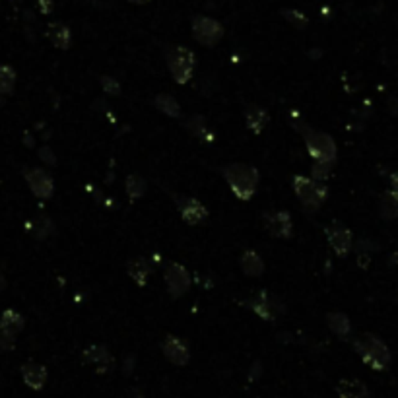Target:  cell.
Masks as SVG:
<instances>
[{
	"mask_svg": "<svg viewBox=\"0 0 398 398\" xmlns=\"http://www.w3.org/2000/svg\"><path fill=\"white\" fill-rule=\"evenodd\" d=\"M163 282L167 286V293L171 300H179L185 293H189L191 286H193V278L191 272L185 269L179 262H167L163 269Z\"/></svg>",
	"mask_w": 398,
	"mask_h": 398,
	"instance_id": "6",
	"label": "cell"
},
{
	"mask_svg": "<svg viewBox=\"0 0 398 398\" xmlns=\"http://www.w3.org/2000/svg\"><path fill=\"white\" fill-rule=\"evenodd\" d=\"M185 127L187 130L193 134L194 138H200V140L205 142H214L216 140V134L210 130V127L206 125V118L205 117H198V115H194L191 117L187 123H185Z\"/></svg>",
	"mask_w": 398,
	"mask_h": 398,
	"instance_id": "23",
	"label": "cell"
},
{
	"mask_svg": "<svg viewBox=\"0 0 398 398\" xmlns=\"http://www.w3.org/2000/svg\"><path fill=\"white\" fill-rule=\"evenodd\" d=\"M222 175L226 179L227 187L231 189V193L235 194V198L243 202H249L255 196L260 183V173L251 163H227L222 167Z\"/></svg>",
	"mask_w": 398,
	"mask_h": 398,
	"instance_id": "1",
	"label": "cell"
},
{
	"mask_svg": "<svg viewBox=\"0 0 398 398\" xmlns=\"http://www.w3.org/2000/svg\"><path fill=\"white\" fill-rule=\"evenodd\" d=\"M245 305H247V309H251L257 317H260L266 323H274L282 315V311H284L280 300L266 290H260L257 295L249 297Z\"/></svg>",
	"mask_w": 398,
	"mask_h": 398,
	"instance_id": "7",
	"label": "cell"
},
{
	"mask_svg": "<svg viewBox=\"0 0 398 398\" xmlns=\"http://www.w3.org/2000/svg\"><path fill=\"white\" fill-rule=\"evenodd\" d=\"M379 214L385 220L398 218V196L390 189H388L387 193L381 194V198H379Z\"/></svg>",
	"mask_w": 398,
	"mask_h": 398,
	"instance_id": "27",
	"label": "cell"
},
{
	"mask_svg": "<svg viewBox=\"0 0 398 398\" xmlns=\"http://www.w3.org/2000/svg\"><path fill=\"white\" fill-rule=\"evenodd\" d=\"M336 395L340 398H371V392L364 381L344 377L336 385Z\"/></svg>",
	"mask_w": 398,
	"mask_h": 398,
	"instance_id": "18",
	"label": "cell"
},
{
	"mask_svg": "<svg viewBox=\"0 0 398 398\" xmlns=\"http://www.w3.org/2000/svg\"><path fill=\"white\" fill-rule=\"evenodd\" d=\"M127 274H129L130 280L134 282L138 288H146L151 276L150 260L144 257L130 258L129 262H127Z\"/></svg>",
	"mask_w": 398,
	"mask_h": 398,
	"instance_id": "16",
	"label": "cell"
},
{
	"mask_svg": "<svg viewBox=\"0 0 398 398\" xmlns=\"http://www.w3.org/2000/svg\"><path fill=\"white\" fill-rule=\"evenodd\" d=\"M23 326H25V319H23L18 311L6 309V311L0 315V328L6 331V333H12L18 336V334L23 331Z\"/></svg>",
	"mask_w": 398,
	"mask_h": 398,
	"instance_id": "26",
	"label": "cell"
},
{
	"mask_svg": "<svg viewBox=\"0 0 398 398\" xmlns=\"http://www.w3.org/2000/svg\"><path fill=\"white\" fill-rule=\"evenodd\" d=\"M132 4H146V2H150V0H130Z\"/></svg>",
	"mask_w": 398,
	"mask_h": 398,
	"instance_id": "38",
	"label": "cell"
},
{
	"mask_svg": "<svg viewBox=\"0 0 398 398\" xmlns=\"http://www.w3.org/2000/svg\"><path fill=\"white\" fill-rule=\"evenodd\" d=\"M101 87H103V92L109 94V96H118L121 94V84H118L117 78H113V76H101Z\"/></svg>",
	"mask_w": 398,
	"mask_h": 398,
	"instance_id": "30",
	"label": "cell"
},
{
	"mask_svg": "<svg viewBox=\"0 0 398 398\" xmlns=\"http://www.w3.org/2000/svg\"><path fill=\"white\" fill-rule=\"evenodd\" d=\"M82 359L86 366H92L99 375H107L115 369V357L105 346L92 344L82 352Z\"/></svg>",
	"mask_w": 398,
	"mask_h": 398,
	"instance_id": "10",
	"label": "cell"
},
{
	"mask_svg": "<svg viewBox=\"0 0 398 398\" xmlns=\"http://www.w3.org/2000/svg\"><path fill=\"white\" fill-rule=\"evenodd\" d=\"M154 105H156L158 111H162L163 115H167V117H181V105H179V101L173 96H169V94H165V92L154 97Z\"/></svg>",
	"mask_w": 398,
	"mask_h": 398,
	"instance_id": "24",
	"label": "cell"
},
{
	"mask_svg": "<svg viewBox=\"0 0 398 398\" xmlns=\"http://www.w3.org/2000/svg\"><path fill=\"white\" fill-rule=\"evenodd\" d=\"M47 37L53 43L54 49L68 51L72 47V33L68 30V25L63 22H53L47 25Z\"/></svg>",
	"mask_w": 398,
	"mask_h": 398,
	"instance_id": "19",
	"label": "cell"
},
{
	"mask_svg": "<svg viewBox=\"0 0 398 398\" xmlns=\"http://www.w3.org/2000/svg\"><path fill=\"white\" fill-rule=\"evenodd\" d=\"M390 191L398 196V171L390 173Z\"/></svg>",
	"mask_w": 398,
	"mask_h": 398,
	"instance_id": "35",
	"label": "cell"
},
{
	"mask_svg": "<svg viewBox=\"0 0 398 398\" xmlns=\"http://www.w3.org/2000/svg\"><path fill=\"white\" fill-rule=\"evenodd\" d=\"M25 177V183L30 187V191L33 193L35 198H41V200H49L54 194V181L49 173L41 169V167H33L23 173Z\"/></svg>",
	"mask_w": 398,
	"mask_h": 398,
	"instance_id": "11",
	"label": "cell"
},
{
	"mask_svg": "<svg viewBox=\"0 0 398 398\" xmlns=\"http://www.w3.org/2000/svg\"><path fill=\"white\" fill-rule=\"evenodd\" d=\"M37 6L41 14H51L53 12V0H37Z\"/></svg>",
	"mask_w": 398,
	"mask_h": 398,
	"instance_id": "34",
	"label": "cell"
},
{
	"mask_svg": "<svg viewBox=\"0 0 398 398\" xmlns=\"http://www.w3.org/2000/svg\"><path fill=\"white\" fill-rule=\"evenodd\" d=\"M324 233H326V241H328V245H331L336 257L346 258L352 253V249H354V233L342 222H338V220L331 222L328 226L324 227Z\"/></svg>",
	"mask_w": 398,
	"mask_h": 398,
	"instance_id": "8",
	"label": "cell"
},
{
	"mask_svg": "<svg viewBox=\"0 0 398 398\" xmlns=\"http://www.w3.org/2000/svg\"><path fill=\"white\" fill-rule=\"evenodd\" d=\"M354 350L355 354L362 357V362L367 367H371L373 371H385L390 367V362H392L390 350L377 334H359L354 340Z\"/></svg>",
	"mask_w": 398,
	"mask_h": 398,
	"instance_id": "2",
	"label": "cell"
},
{
	"mask_svg": "<svg viewBox=\"0 0 398 398\" xmlns=\"http://www.w3.org/2000/svg\"><path fill=\"white\" fill-rule=\"evenodd\" d=\"M291 189L297 196L300 205L307 210V212H317L326 200V187L321 181L307 177V175H293L291 179Z\"/></svg>",
	"mask_w": 398,
	"mask_h": 398,
	"instance_id": "4",
	"label": "cell"
},
{
	"mask_svg": "<svg viewBox=\"0 0 398 398\" xmlns=\"http://www.w3.org/2000/svg\"><path fill=\"white\" fill-rule=\"evenodd\" d=\"M295 129L300 130L303 142H305V148H307V154L311 156V160L336 163L338 148H336V142H334V138L328 132L313 129V127L305 125V123H295Z\"/></svg>",
	"mask_w": 398,
	"mask_h": 398,
	"instance_id": "3",
	"label": "cell"
},
{
	"mask_svg": "<svg viewBox=\"0 0 398 398\" xmlns=\"http://www.w3.org/2000/svg\"><path fill=\"white\" fill-rule=\"evenodd\" d=\"M162 354L169 364L177 367H183L191 362V350H189L187 342L181 340L179 336H173V334L163 338Z\"/></svg>",
	"mask_w": 398,
	"mask_h": 398,
	"instance_id": "13",
	"label": "cell"
},
{
	"mask_svg": "<svg viewBox=\"0 0 398 398\" xmlns=\"http://www.w3.org/2000/svg\"><path fill=\"white\" fill-rule=\"evenodd\" d=\"M167 68H169V74H171L173 80L179 86H185L187 82H191V78L194 74L196 56L187 47H179V45L171 47L169 53H167Z\"/></svg>",
	"mask_w": 398,
	"mask_h": 398,
	"instance_id": "5",
	"label": "cell"
},
{
	"mask_svg": "<svg viewBox=\"0 0 398 398\" xmlns=\"http://www.w3.org/2000/svg\"><path fill=\"white\" fill-rule=\"evenodd\" d=\"M25 229H28V233H30V235H33L35 239H39V241H43V239H47V237L53 233L54 226L49 216L37 214V216H33L32 220H28Z\"/></svg>",
	"mask_w": 398,
	"mask_h": 398,
	"instance_id": "21",
	"label": "cell"
},
{
	"mask_svg": "<svg viewBox=\"0 0 398 398\" xmlns=\"http://www.w3.org/2000/svg\"><path fill=\"white\" fill-rule=\"evenodd\" d=\"M175 202H177V210L181 214V220L189 226H198L208 218V208L193 196H177Z\"/></svg>",
	"mask_w": 398,
	"mask_h": 398,
	"instance_id": "12",
	"label": "cell"
},
{
	"mask_svg": "<svg viewBox=\"0 0 398 398\" xmlns=\"http://www.w3.org/2000/svg\"><path fill=\"white\" fill-rule=\"evenodd\" d=\"M20 373H22L23 383L32 390H41L47 383V367L37 364V362H25L22 367H20Z\"/></svg>",
	"mask_w": 398,
	"mask_h": 398,
	"instance_id": "15",
	"label": "cell"
},
{
	"mask_svg": "<svg viewBox=\"0 0 398 398\" xmlns=\"http://www.w3.org/2000/svg\"><path fill=\"white\" fill-rule=\"evenodd\" d=\"M334 163L331 162H321V160H313V167H311V177L317 179V181H326L333 173Z\"/></svg>",
	"mask_w": 398,
	"mask_h": 398,
	"instance_id": "29",
	"label": "cell"
},
{
	"mask_svg": "<svg viewBox=\"0 0 398 398\" xmlns=\"http://www.w3.org/2000/svg\"><path fill=\"white\" fill-rule=\"evenodd\" d=\"M264 227L272 237L290 239L293 235V220L288 210H274L264 216Z\"/></svg>",
	"mask_w": 398,
	"mask_h": 398,
	"instance_id": "14",
	"label": "cell"
},
{
	"mask_svg": "<svg viewBox=\"0 0 398 398\" xmlns=\"http://www.w3.org/2000/svg\"><path fill=\"white\" fill-rule=\"evenodd\" d=\"M388 103H390V105H388V107H390V111H392L395 115H398V97H392Z\"/></svg>",
	"mask_w": 398,
	"mask_h": 398,
	"instance_id": "36",
	"label": "cell"
},
{
	"mask_svg": "<svg viewBox=\"0 0 398 398\" xmlns=\"http://www.w3.org/2000/svg\"><path fill=\"white\" fill-rule=\"evenodd\" d=\"M14 348H16V334L6 333V331L0 328V350L10 352Z\"/></svg>",
	"mask_w": 398,
	"mask_h": 398,
	"instance_id": "32",
	"label": "cell"
},
{
	"mask_svg": "<svg viewBox=\"0 0 398 398\" xmlns=\"http://www.w3.org/2000/svg\"><path fill=\"white\" fill-rule=\"evenodd\" d=\"M127 398H144L140 395V392H134V395H130V397H127Z\"/></svg>",
	"mask_w": 398,
	"mask_h": 398,
	"instance_id": "39",
	"label": "cell"
},
{
	"mask_svg": "<svg viewBox=\"0 0 398 398\" xmlns=\"http://www.w3.org/2000/svg\"><path fill=\"white\" fill-rule=\"evenodd\" d=\"M148 191V183L146 179L138 175V173H130L129 177L125 179V193L130 200H140L142 196Z\"/></svg>",
	"mask_w": 398,
	"mask_h": 398,
	"instance_id": "25",
	"label": "cell"
},
{
	"mask_svg": "<svg viewBox=\"0 0 398 398\" xmlns=\"http://www.w3.org/2000/svg\"><path fill=\"white\" fill-rule=\"evenodd\" d=\"M284 14V18L288 20L290 23H293L295 28H300V30H303L305 25H307V18L303 16L302 12L297 10H284L282 12Z\"/></svg>",
	"mask_w": 398,
	"mask_h": 398,
	"instance_id": "31",
	"label": "cell"
},
{
	"mask_svg": "<svg viewBox=\"0 0 398 398\" xmlns=\"http://www.w3.org/2000/svg\"><path fill=\"white\" fill-rule=\"evenodd\" d=\"M4 286H6V280H4V276L0 274V291L4 290Z\"/></svg>",
	"mask_w": 398,
	"mask_h": 398,
	"instance_id": "37",
	"label": "cell"
},
{
	"mask_svg": "<svg viewBox=\"0 0 398 398\" xmlns=\"http://www.w3.org/2000/svg\"><path fill=\"white\" fill-rule=\"evenodd\" d=\"M270 115L264 107H260L257 103H251L245 109V127H247L253 134H262V130L269 125Z\"/></svg>",
	"mask_w": 398,
	"mask_h": 398,
	"instance_id": "17",
	"label": "cell"
},
{
	"mask_svg": "<svg viewBox=\"0 0 398 398\" xmlns=\"http://www.w3.org/2000/svg\"><path fill=\"white\" fill-rule=\"evenodd\" d=\"M39 158H41L47 165H54V163H56V158H54L53 150L47 148V146H43V148L39 150Z\"/></svg>",
	"mask_w": 398,
	"mask_h": 398,
	"instance_id": "33",
	"label": "cell"
},
{
	"mask_svg": "<svg viewBox=\"0 0 398 398\" xmlns=\"http://www.w3.org/2000/svg\"><path fill=\"white\" fill-rule=\"evenodd\" d=\"M191 28L194 41H198L202 47H216L224 37V25L208 16H194Z\"/></svg>",
	"mask_w": 398,
	"mask_h": 398,
	"instance_id": "9",
	"label": "cell"
},
{
	"mask_svg": "<svg viewBox=\"0 0 398 398\" xmlns=\"http://www.w3.org/2000/svg\"><path fill=\"white\" fill-rule=\"evenodd\" d=\"M16 87V70L8 65H0V99L8 97Z\"/></svg>",
	"mask_w": 398,
	"mask_h": 398,
	"instance_id": "28",
	"label": "cell"
},
{
	"mask_svg": "<svg viewBox=\"0 0 398 398\" xmlns=\"http://www.w3.org/2000/svg\"><path fill=\"white\" fill-rule=\"evenodd\" d=\"M326 324H328V328H331L338 338H342V340H348V336L352 334V323H350V319H348L346 313H326Z\"/></svg>",
	"mask_w": 398,
	"mask_h": 398,
	"instance_id": "22",
	"label": "cell"
},
{
	"mask_svg": "<svg viewBox=\"0 0 398 398\" xmlns=\"http://www.w3.org/2000/svg\"><path fill=\"white\" fill-rule=\"evenodd\" d=\"M239 262H241L243 274L249 276V278H258V276H262V272H264V260H262V257L258 255L257 251H253V249L243 251Z\"/></svg>",
	"mask_w": 398,
	"mask_h": 398,
	"instance_id": "20",
	"label": "cell"
}]
</instances>
